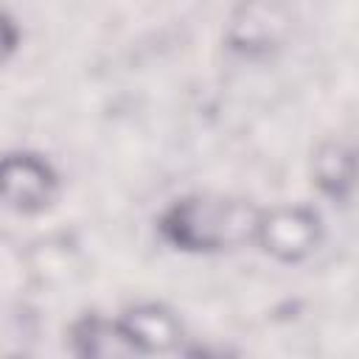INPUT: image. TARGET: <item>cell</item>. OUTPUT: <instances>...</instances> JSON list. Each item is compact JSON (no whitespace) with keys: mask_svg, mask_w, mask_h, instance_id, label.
<instances>
[{"mask_svg":"<svg viewBox=\"0 0 359 359\" xmlns=\"http://www.w3.org/2000/svg\"><path fill=\"white\" fill-rule=\"evenodd\" d=\"M53 171L31 154H11L3 165V196L17 210H36L53 194Z\"/></svg>","mask_w":359,"mask_h":359,"instance_id":"3957f363","label":"cell"},{"mask_svg":"<svg viewBox=\"0 0 359 359\" xmlns=\"http://www.w3.org/2000/svg\"><path fill=\"white\" fill-rule=\"evenodd\" d=\"M261 213L233 199H185L163 219L165 236L188 250H222L258 238Z\"/></svg>","mask_w":359,"mask_h":359,"instance_id":"6da1fadb","label":"cell"},{"mask_svg":"<svg viewBox=\"0 0 359 359\" xmlns=\"http://www.w3.org/2000/svg\"><path fill=\"white\" fill-rule=\"evenodd\" d=\"M135 353H149V351H171L180 342V325L171 314H165L157 306L129 311L121 320Z\"/></svg>","mask_w":359,"mask_h":359,"instance_id":"277c9868","label":"cell"},{"mask_svg":"<svg viewBox=\"0 0 359 359\" xmlns=\"http://www.w3.org/2000/svg\"><path fill=\"white\" fill-rule=\"evenodd\" d=\"M317 216L300 208H283L269 216H261L258 238L264 241L266 252L283 258V261H297L311 247L317 244Z\"/></svg>","mask_w":359,"mask_h":359,"instance_id":"7a4b0ae2","label":"cell"}]
</instances>
